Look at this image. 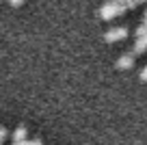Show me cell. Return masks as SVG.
I'll return each instance as SVG.
<instances>
[{
  "label": "cell",
  "mask_w": 147,
  "mask_h": 145,
  "mask_svg": "<svg viewBox=\"0 0 147 145\" xmlns=\"http://www.w3.org/2000/svg\"><path fill=\"white\" fill-rule=\"evenodd\" d=\"M125 11H128L125 5H119L115 0H108V2H104V5L100 7V18L102 20H113V18H117V15H123Z\"/></svg>",
  "instance_id": "cell-1"
},
{
  "label": "cell",
  "mask_w": 147,
  "mask_h": 145,
  "mask_svg": "<svg viewBox=\"0 0 147 145\" xmlns=\"http://www.w3.org/2000/svg\"><path fill=\"white\" fill-rule=\"evenodd\" d=\"M125 37H128V28H123V26H115V28H110L108 33H104L106 43H115V41H121Z\"/></svg>",
  "instance_id": "cell-2"
},
{
  "label": "cell",
  "mask_w": 147,
  "mask_h": 145,
  "mask_svg": "<svg viewBox=\"0 0 147 145\" xmlns=\"http://www.w3.org/2000/svg\"><path fill=\"white\" fill-rule=\"evenodd\" d=\"M115 65H117V69H130L134 65V54H121Z\"/></svg>",
  "instance_id": "cell-3"
},
{
  "label": "cell",
  "mask_w": 147,
  "mask_h": 145,
  "mask_svg": "<svg viewBox=\"0 0 147 145\" xmlns=\"http://www.w3.org/2000/svg\"><path fill=\"white\" fill-rule=\"evenodd\" d=\"M147 50V37H138L136 43H134V54H143V52Z\"/></svg>",
  "instance_id": "cell-4"
},
{
  "label": "cell",
  "mask_w": 147,
  "mask_h": 145,
  "mask_svg": "<svg viewBox=\"0 0 147 145\" xmlns=\"http://www.w3.org/2000/svg\"><path fill=\"white\" fill-rule=\"evenodd\" d=\"M24 139H26V128H24V126L15 128V132H13V143H24Z\"/></svg>",
  "instance_id": "cell-5"
},
{
  "label": "cell",
  "mask_w": 147,
  "mask_h": 145,
  "mask_svg": "<svg viewBox=\"0 0 147 145\" xmlns=\"http://www.w3.org/2000/svg\"><path fill=\"white\" fill-rule=\"evenodd\" d=\"M7 136H9V130H7V128H0V141H5Z\"/></svg>",
  "instance_id": "cell-6"
},
{
  "label": "cell",
  "mask_w": 147,
  "mask_h": 145,
  "mask_svg": "<svg viewBox=\"0 0 147 145\" xmlns=\"http://www.w3.org/2000/svg\"><path fill=\"white\" fill-rule=\"evenodd\" d=\"M125 7H128V9H134V7H138V0H128Z\"/></svg>",
  "instance_id": "cell-7"
},
{
  "label": "cell",
  "mask_w": 147,
  "mask_h": 145,
  "mask_svg": "<svg viewBox=\"0 0 147 145\" xmlns=\"http://www.w3.org/2000/svg\"><path fill=\"white\" fill-rule=\"evenodd\" d=\"M141 80H143V82H147V65L143 67V72H141Z\"/></svg>",
  "instance_id": "cell-8"
},
{
  "label": "cell",
  "mask_w": 147,
  "mask_h": 145,
  "mask_svg": "<svg viewBox=\"0 0 147 145\" xmlns=\"http://www.w3.org/2000/svg\"><path fill=\"white\" fill-rule=\"evenodd\" d=\"M11 2V7H20V5H24V0H9Z\"/></svg>",
  "instance_id": "cell-9"
},
{
  "label": "cell",
  "mask_w": 147,
  "mask_h": 145,
  "mask_svg": "<svg viewBox=\"0 0 147 145\" xmlns=\"http://www.w3.org/2000/svg\"><path fill=\"white\" fill-rule=\"evenodd\" d=\"M13 145H30V141H24V143H13Z\"/></svg>",
  "instance_id": "cell-10"
},
{
  "label": "cell",
  "mask_w": 147,
  "mask_h": 145,
  "mask_svg": "<svg viewBox=\"0 0 147 145\" xmlns=\"http://www.w3.org/2000/svg\"><path fill=\"white\" fill-rule=\"evenodd\" d=\"M143 24L147 26V11H145V18H143Z\"/></svg>",
  "instance_id": "cell-11"
},
{
  "label": "cell",
  "mask_w": 147,
  "mask_h": 145,
  "mask_svg": "<svg viewBox=\"0 0 147 145\" xmlns=\"http://www.w3.org/2000/svg\"><path fill=\"white\" fill-rule=\"evenodd\" d=\"M115 2H119V5H125V2H128V0H115Z\"/></svg>",
  "instance_id": "cell-12"
},
{
  "label": "cell",
  "mask_w": 147,
  "mask_h": 145,
  "mask_svg": "<svg viewBox=\"0 0 147 145\" xmlns=\"http://www.w3.org/2000/svg\"><path fill=\"white\" fill-rule=\"evenodd\" d=\"M143 2H147V0H138V5H143Z\"/></svg>",
  "instance_id": "cell-13"
}]
</instances>
